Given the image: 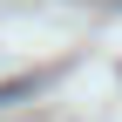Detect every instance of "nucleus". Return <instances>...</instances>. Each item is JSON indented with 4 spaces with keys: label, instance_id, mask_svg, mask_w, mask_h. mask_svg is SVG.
Instances as JSON below:
<instances>
[{
    "label": "nucleus",
    "instance_id": "1",
    "mask_svg": "<svg viewBox=\"0 0 122 122\" xmlns=\"http://www.w3.org/2000/svg\"><path fill=\"white\" fill-rule=\"evenodd\" d=\"M27 88H34V75H27V81H7V88H0V109H7V102H20Z\"/></svg>",
    "mask_w": 122,
    "mask_h": 122
}]
</instances>
